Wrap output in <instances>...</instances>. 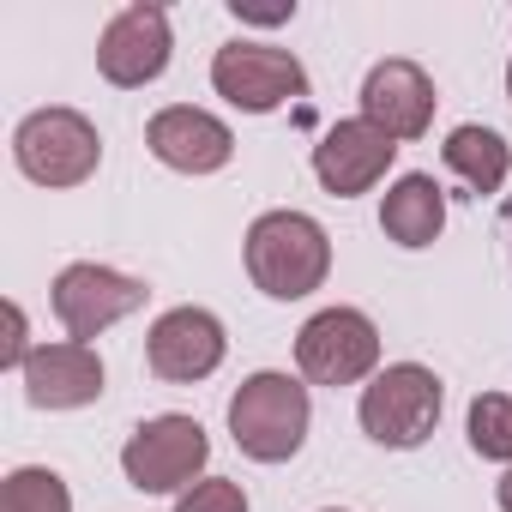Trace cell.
Listing matches in <instances>:
<instances>
[{
  "mask_svg": "<svg viewBox=\"0 0 512 512\" xmlns=\"http://www.w3.org/2000/svg\"><path fill=\"white\" fill-rule=\"evenodd\" d=\"M332 272V241L308 211H266L247 229V278L272 302H302Z\"/></svg>",
  "mask_w": 512,
  "mask_h": 512,
  "instance_id": "6da1fadb",
  "label": "cell"
},
{
  "mask_svg": "<svg viewBox=\"0 0 512 512\" xmlns=\"http://www.w3.org/2000/svg\"><path fill=\"white\" fill-rule=\"evenodd\" d=\"M229 434L253 464H284L308 440V386L290 374H247L229 398Z\"/></svg>",
  "mask_w": 512,
  "mask_h": 512,
  "instance_id": "7a4b0ae2",
  "label": "cell"
},
{
  "mask_svg": "<svg viewBox=\"0 0 512 512\" xmlns=\"http://www.w3.org/2000/svg\"><path fill=\"white\" fill-rule=\"evenodd\" d=\"M440 404H446V392H440L434 368H422V362H392V368L374 374V386H362V434H368L374 446L410 452V446H422V440L434 434Z\"/></svg>",
  "mask_w": 512,
  "mask_h": 512,
  "instance_id": "3957f363",
  "label": "cell"
},
{
  "mask_svg": "<svg viewBox=\"0 0 512 512\" xmlns=\"http://www.w3.org/2000/svg\"><path fill=\"white\" fill-rule=\"evenodd\" d=\"M13 157L37 187H79L103 163V139L79 109H37L13 133Z\"/></svg>",
  "mask_w": 512,
  "mask_h": 512,
  "instance_id": "277c9868",
  "label": "cell"
},
{
  "mask_svg": "<svg viewBox=\"0 0 512 512\" xmlns=\"http://www.w3.org/2000/svg\"><path fill=\"white\" fill-rule=\"evenodd\" d=\"M211 85L241 115H272V109L308 97V67L272 43H223L211 61Z\"/></svg>",
  "mask_w": 512,
  "mask_h": 512,
  "instance_id": "5b68a950",
  "label": "cell"
},
{
  "mask_svg": "<svg viewBox=\"0 0 512 512\" xmlns=\"http://www.w3.org/2000/svg\"><path fill=\"white\" fill-rule=\"evenodd\" d=\"M296 368L314 386H356L380 368V332L362 308H326L296 332Z\"/></svg>",
  "mask_w": 512,
  "mask_h": 512,
  "instance_id": "8992f818",
  "label": "cell"
},
{
  "mask_svg": "<svg viewBox=\"0 0 512 512\" xmlns=\"http://www.w3.org/2000/svg\"><path fill=\"white\" fill-rule=\"evenodd\" d=\"M211 458V440L193 416H151L133 428V440L121 446V470L139 494H175L187 488Z\"/></svg>",
  "mask_w": 512,
  "mask_h": 512,
  "instance_id": "52a82bcc",
  "label": "cell"
},
{
  "mask_svg": "<svg viewBox=\"0 0 512 512\" xmlns=\"http://www.w3.org/2000/svg\"><path fill=\"white\" fill-rule=\"evenodd\" d=\"M145 296H151V290H145L139 278L109 272V266H97V260H79V266H67V272L55 278V320L67 326L73 344H91V338H103L115 320L139 314Z\"/></svg>",
  "mask_w": 512,
  "mask_h": 512,
  "instance_id": "ba28073f",
  "label": "cell"
},
{
  "mask_svg": "<svg viewBox=\"0 0 512 512\" xmlns=\"http://www.w3.org/2000/svg\"><path fill=\"white\" fill-rule=\"evenodd\" d=\"M169 13L163 7H121L109 25H103V37H97V73L109 79V85H121V91H139V85H151L163 67H169Z\"/></svg>",
  "mask_w": 512,
  "mask_h": 512,
  "instance_id": "9c48e42d",
  "label": "cell"
},
{
  "mask_svg": "<svg viewBox=\"0 0 512 512\" xmlns=\"http://www.w3.org/2000/svg\"><path fill=\"white\" fill-rule=\"evenodd\" d=\"M223 350H229L223 320L205 314V308H169V314L151 326V338H145V362H151V374L169 380V386H193V380L217 374V368H223Z\"/></svg>",
  "mask_w": 512,
  "mask_h": 512,
  "instance_id": "30bf717a",
  "label": "cell"
},
{
  "mask_svg": "<svg viewBox=\"0 0 512 512\" xmlns=\"http://www.w3.org/2000/svg\"><path fill=\"white\" fill-rule=\"evenodd\" d=\"M392 157H398V139L356 115V121H338L314 145V175H320V187L332 199H356V193H368L392 169Z\"/></svg>",
  "mask_w": 512,
  "mask_h": 512,
  "instance_id": "8fae6325",
  "label": "cell"
},
{
  "mask_svg": "<svg viewBox=\"0 0 512 512\" xmlns=\"http://www.w3.org/2000/svg\"><path fill=\"white\" fill-rule=\"evenodd\" d=\"M434 103H440V97H434V79H428L416 61H404V55L380 61V67L362 79V121H374L380 133H392L398 145L428 133Z\"/></svg>",
  "mask_w": 512,
  "mask_h": 512,
  "instance_id": "7c38bea8",
  "label": "cell"
},
{
  "mask_svg": "<svg viewBox=\"0 0 512 512\" xmlns=\"http://www.w3.org/2000/svg\"><path fill=\"white\" fill-rule=\"evenodd\" d=\"M145 145H151V157L163 169H181V175H211V169H223L235 157V133L217 115L193 109V103L157 109L151 127H145Z\"/></svg>",
  "mask_w": 512,
  "mask_h": 512,
  "instance_id": "4fadbf2b",
  "label": "cell"
},
{
  "mask_svg": "<svg viewBox=\"0 0 512 512\" xmlns=\"http://www.w3.org/2000/svg\"><path fill=\"white\" fill-rule=\"evenodd\" d=\"M25 398L37 410H85L103 398V356L91 344H43L25 362Z\"/></svg>",
  "mask_w": 512,
  "mask_h": 512,
  "instance_id": "5bb4252c",
  "label": "cell"
},
{
  "mask_svg": "<svg viewBox=\"0 0 512 512\" xmlns=\"http://www.w3.org/2000/svg\"><path fill=\"white\" fill-rule=\"evenodd\" d=\"M380 229L398 247H434L446 229V193L434 187V175H398L380 199Z\"/></svg>",
  "mask_w": 512,
  "mask_h": 512,
  "instance_id": "9a60e30c",
  "label": "cell"
},
{
  "mask_svg": "<svg viewBox=\"0 0 512 512\" xmlns=\"http://www.w3.org/2000/svg\"><path fill=\"white\" fill-rule=\"evenodd\" d=\"M440 157H446V169L464 181V193L470 199H488V193H500L506 187V175H512V145L494 133V127H452L446 133V145H440Z\"/></svg>",
  "mask_w": 512,
  "mask_h": 512,
  "instance_id": "2e32d148",
  "label": "cell"
},
{
  "mask_svg": "<svg viewBox=\"0 0 512 512\" xmlns=\"http://www.w3.org/2000/svg\"><path fill=\"white\" fill-rule=\"evenodd\" d=\"M0 512H73V494L55 470L43 464H25L7 476V488H0Z\"/></svg>",
  "mask_w": 512,
  "mask_h": 512,
  "instance_id": "e0dca14e",
  "label": "cell"
},
{
  "mask_svg": "<svg viewBox=\"0 0 512 512\" xmlns=\"http://www.w3.org/2000/svg\"><path fill=\"white\" fill-rule=\"evenodd\" d=\"M470 452H482L494 464H512V398L482 392L470 404Z\"/></svg>",
  "mask_w": 512,
  "mask_h": 512,
  "instance_id": "ac0fdd59",
  "label": "cell"
},
{
  "mask_svg": "<svg viewBox=\"0 0 512 512\" xmlns=\"http://www.w3.org/2000/svg\"><path fill=\"white\" fill-rule=\"evenodd\" d=\"M175 512H247V494H241V482H229V476H205V482H193V488L175 500Z\"/></svg>",
  "mask_w": 512,
  "mask_h": 512,
  "instance_id": "d6986e66",
  "label": "cell"
},
{
  "mask_svg": "<svg viewBox=\"0 0 512 512\" xmlns=\"http://www.w3.org/2000/svg\"><path fill=\"white\" fill-rule=\"evenodd\" d=\"M37 350H31V326H25V308L7 302V338H0V368H25Z\"/></svg>",
  "mask_w": 512,
  "mask_h": 512,
  "instance_id": "ffe728a7",
  "label": "cell"
},
{
  "mask_svg": "<svg viewBox=\"0 0 512 512\" xmlns=\"http://www.w3.org/2000/svg\"><path fill=\"white\" fill-rule=\"evenodd\" d=\"M500 512H512V470L500 476Z\"/></svg>",
  "mask_w": 512,
  "mask_h": 512,
  "instance_id": "44dd1931",
  "label": "cell"
},
{
  "mask_svg": "<svg viewBox=\"0 0 512 512\" xmlns=\"http://www.w3.org/2000/svg\"><path fill=\"white\" fill-rule=\"evenodd\" d=\"M506 97H512V61H506Z\"/></svg>",
  "mask_w": 512,
  "mask_h": 512,
  "instance_id": "7402d4cb",
  "label": "cell"
},
{
  "mask_svg": "<svg viewBox=\"0 0 512 512\" xmlns=\"http://www.w3.org/2000/svg\"><path fill=\"white\" fill-rule=\"evenodd\" d=\"M332 512H338V506H332Z\"/></svg>",
  "mask_w": 512,
  "mask_h": 512,
  "instance_id": "603a6c76",
  "label": "cell"
}]
</instances>
